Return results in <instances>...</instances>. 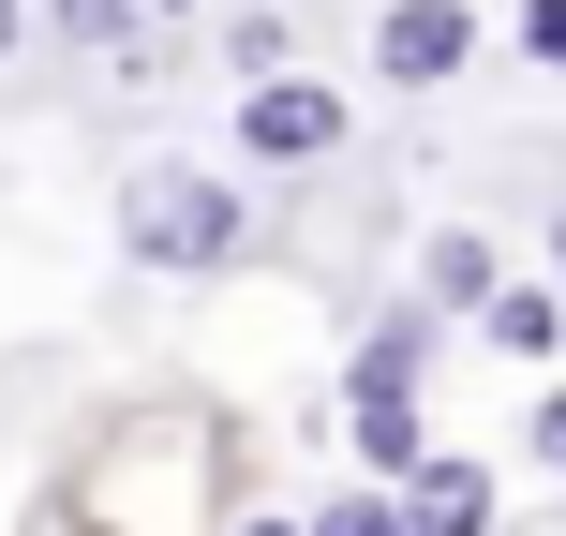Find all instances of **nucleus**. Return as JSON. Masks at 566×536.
Listing matches in <instances>:
<instances>
[{"mask_svg":"<svg viewBox=\"0 0 566 536\" xmlns=\"http://www.w3.org/2000/svg\"><path fill=\"white\" fill-rule=\"evenodd\" d=\"M402 522H418V536H478L492 522V477H478V462H432V477L402 492Z\"/></svg>","mask_w":566,"mask_h":536,"instance_id":"4","label":"nucleus"},{"mask_svg":"<svg viewBox=\"0 0 566 536\" xmlns=\"http://www.w3.org/2000/svg\"><path fill=\"white\" fill-rule=\"evenodd\" d=\"M537 462H552V477H566V388L537 402Z\"/></svg>","mask_w":566,"mask_h":536,"instance_id":"10","label":"nucleus"},{"mask_svg":"<svg viewBox=\"0 0 566 536\" xmlns=\"http://www.w3.org/2000/svg\"><path fill=\"white\" fill-rule=\"evenodd\" d=\"M313 536H418V522H402V492H343V507H313Z\"/></svg>","mask_w":566,"mask_h":536,"instance_id":"8","label":"nucleus"},{"mask_svg":"<svg viewBox=\"0 0 566 536\" xmlns=\"http://www.w3.org/2000/svg\"><path fill=\"white\" fill-rule=\"evenodd\" d=\"M119 254L135 269H239L254 254V195L209 165H135L119 179Z\"/></svg>","mask_w":566,"mask_h":536,"instance_id":"1","label":"nucleus"},{"mask_svg":"<svg viewBox=\"0 0 566 536\" xmlns=\"http://www.w3.org/2000/svg\"><path fill=\"white\" fill-rule=\"evenodd\" d=\"M462 60H478V0H388L373 15V75L388 90H448Z\"/></svg>","mask_w":566,"mask_h":536,"instance_id":"2","label":"nucleus"},{"mask_svg":"<svg viewBox=\"0 0 566 536\" xmlns=\"http://www.w3.org/2000/svg\"><path fill=\"white\" fill-rule=\"evenodd\" d=\"M418 283H432L448 313H492V298H507V269H492V239H432V254H418Z\"/></svg>","mask_w":566,"mask_h":536,"instance_id":"6","label":"nucleus"},{"mask_svg":"<svg viewBox=\"0 0 566 536\" xmlns=\"http://www.w3.org/2000/svg\"><path fill=\"white\" fill-rule=\"evenodd\" d=\"M254 536H313V522H254Z\"/></svg>","mask_w":566,"mask_h":536,"instance_id":"12","label":"nucleus"},{"mask_svg":"<svg viewBox=\"0 0 566 536\" xmlns=\"http://www.w3.org/2000/svg\"><path fill=\"white\" fill-rule=\"evenodd\" d=\"M149 15H195V0H149Z\"/></svg>","mask_w":566,"mask_h":536,"instance_id":"13","label":"nucleus"},{"mask_svg":"<svg viewBox=\"0 0 566 536\" xmlns=\"http://www.w3.org/2000/svg\"><path fill=\"white\" fill-rule=\"evenodd\" d=\"M478 328H492V358H552V343H566V298H552V283H507Z\"/></svg>","mask_w":566,"mask_h":536,"instance_id":"5","label":"nucleus"},{"mask_svg":"<svg viewBox=\"0 0 566 536\" xmlns=\"http://www.w3.org/2000/svg\"><path fill=\"white\" fill-rule=\"evenodd\" d=\"M239 149H254V165H328V149H343V90H328V75L239 90Z\"/></svg>","mask_w":566,"mask_h":536,"instance_id":"3","label":"nucleus"},{"mask_svg":"<svg viewBox=\"0 0 566 536\" xmlns=\"http://www.w3.org/2000/svg\"><path fill=\"white\" fill-rule=\"evenodd\" d=\"M522 60H566V0H522Z\"/></svg>","mask_w":566,"mask_h":536,"instance_id":"9","label":"nucleus"},{"mask_svg":"<svg viewBox=\"0 0 566 536\" xmlns=\"http://www.w3.org/2000/svg\"><path fill=\"white\" fill-rule=\"evenodd\" d=\"M15 45H30V0H0V60H15Z\"/></svg>","mask_w":566,"mask_h":536,"instance_id":"11","label":"nucleus"},{"mask_svg":"<svg viewBox=\"0 0 566 536\" xmlns=\"http://www.w3.org/2000/svg\"><path fill=\"white\" fill-rule=\"evenodd\" d=\"M418 358H432V313H388V328L358 343V388H418Z\"/></svg>","mask_w":566,"mask_h":536,"instance_id":"7","label":"nucleus"}]
</instances>
